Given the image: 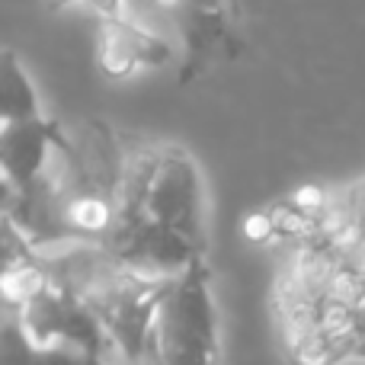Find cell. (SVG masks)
I'll return each mask as SVG.
<instances>
[{
    "mask_svg": "<svg viewBox=\"0 0 365 365\" xmlns=\"http://www.w3.org/2000/svg\"><path fill=\"white\" fill-rule=\"evenodd\" d=\"M42 259L48 276L100 317L113 353H119L128 365L151 362L154 317L173 279L145 276L103 244H71L55 257L42 253Z\"/></svg>",
    "mask_w": 365,
    "mask_h": 365,
    "instance_id": "obj_1",
    "label": "cell"
},
{
    "mask_svg": "<svg viewBox=\"0 0 365 365\" xmlns=\"http://www.w3.org/2000/svg\"><path fill=\"white\" fill-rule=\"evenodd\" d=\"M173 58V42L128 16H100L96 64L106 77H128L141 68H164Z\"/></svg>",
    "mask_w": 365,
    "mask_h": 365,
    "instance_id": "obj_5",
    "label": "cell"
},
{
    "mask_svg": "<svg viewBox=\"0 0 365 365\" xmlns=\"http://www.w3.org/2000/svg\"><path fill=\"white\" fill-rule=\"evenodd\" d=\"M0 365H103L71 346H42L26 334L19 314L6 311L0 330Z\"/></svg>",
    "mask_w": 365,
    "mask_h": 365,
    "instance_id": "obj_7",
    "label": "cell"
},
{
    "mask_svg": "<svg viewBox=\"0 0 365 365\" xmlns=\"http://www.w3.org/2000/svg\"><path fill=\"white\" fill-rule=\"evenodd\" d=\"M68 4H74V0H48V6H51V10H64V6H68Z\"/></svg>",
    "mask_w": 365,
    "mask_h": 365,
    "instance_id": "obj_11",
    "label": "cell"
},
{
    "mask_svg": "<svg viewBox=\"0 0 365 365\" xmlns=\"http://www.w3.org/2000/svg\"><path fill=\"white\" fill-rule=\"evenodd\" d=\"M61 125L51 119L36 122H13L0 125V170H4V186L26 189L38 180L51 158Z\"/></svg>",
    "mask_w": 365,
    "mask_h": 365,
    "instance_id": "obj_6",
    "label": "cell"
},
{
    "mask_svg": "<svg viewBox=\"0 0 365 365\" xmlns=\"http://www.w3.org/2000/svg\"><path fill=\"white\" fill-rule=\"evenodd\" d=\"M244 234L250 240H257V244H269V240H276V231H272V218H269V212H253V215H247V221H244Z\"/></svg>",
    "mask_w": 365,
    "mask_h": 365,
    "instance_id": "obj_9",
    "label": "cell"
},
{
    "mask_svg": "<svg viewBox=\"0 0 365 365\" xmlns=\"http://www.w3.org/2000/svg\"><path fill=\"white\" fill-rule=\"evenodd\" d=\"M13 314H19L26 334L36 343H42V346L81 349V353L90 356L93 362H103L113 353L100 317H96L74 292L64 289L55 279H51L36 298H29L19 311H13Z\"/></svg>",
    "mask_w": 365,
    "mask_h": 365,
    "instance_id": "obj_4",
    "label": "cell"
},
{
    "mask_svg": "<svg viewBox=\"0 0 365 365\" xmlns=\"http://www.w3.org/2000/svg\"><path fill=\"white\" fill-rule=\"evenodd\" d=\"M349 359H365V302L356 308V321H353V330H349Z\"/></svg>",
    "mask_w": 365,
    "mask_h": 365,
    "instance_id": "obj_10",
    "label": "cell"
},
{
    "mask_svg": "<svg viewBox=\"0 0 365 365\" xmlns=\"http://www.w3.org/2000/svg\"><path fill=\"white\" fill-rule=\"evenodd\" d=\"M218 311L205 257L170 282L154 317L148 365H218Z\"/></svg>",
    "mask_w": 365,
    "mask_h": 365,
    "instance_id": "obj_2",
    "label": "cell"
},
{
    "mask_svg": "<svg viewBox=\"0 0 365 365\" xmlns=\"http://www.w3.org/2000/svg\"><path fill=\"white\" fill-rule=\"evenodd\" d=\"M36 119H45L36 87H32L26 68L19 64L16 51L4 48V55H0V122L13 125V122H36Z\"/></svg>",
    "mask_w": 365,
    "mask_h": 365,
    "instance_id": "obj_8",
    "label": "cell"
},
{
    "mask_svg": "<svg viewBox=\"0 0 365 365\" xmlns=\"http://www.w3.org/2000/svg\"><path fill=\"white\" fill-rule=\"evenodd\" d=\"M202 177L195 160L182 148L164 145L154 164L151 182L145 189L141 208L135 215L164 225L167 231H177L189 244L205 250V227H202Z\"/></svg>",
    "mask_w": 365,
    "mask_h": 365,
    "instance_id": "obj_3",
    "label": "cell"
}]
</instances>
